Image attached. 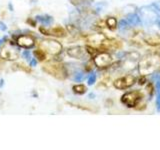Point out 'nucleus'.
I'll return each instance as SVG.
<instances>
[{
  "label": "nucleus",
  "instance_id": "nucleus-1",
  "mask_svg": "<svg viewBox=\"0 0 160 150\" xmlns=\"http://www.w3.org/2000/svg\"><path fill=\"white\" fill-rule=\"evenodd\" d=\"M40 47L44 52H47L51 55H57L62 50V45L55 40H43L40 43Z\"/></svg>",
  "mask_w": 160,
  "mask_h": 150
},
{
  "label": "nucleus",
  "instance_id": "nucleus-2",
  "mask_svg": "<svg viewBox=\"0 0 160 150\" xmlns=\"http://www.w3.org/2000/svg\"><path fill=\"white\" fill-rule=\"evenodd\" d=\"M43 70L45 72L53 75V76L57 77L59 79H63L65 76V71L64 68L60 65H45L43 67Z\"/></svg>",
  "mask_w": 160,
  "mask_h": 150
},
{
  "label": "nucleus",
  "instance_id": "nucleus-3",
  "mask_svg": "<svg viewBox=\"0 0 160 150\" xmlns=\"http://www.w3.org/2000/svg\"><path fill=\"white\" fill-rule=\"evenodd\" d=\"M17 45L19 47L25 49H30L35 45V40L30 35H20L17 37Z\"/></svg>",
  "mask_w": 160,
  "mask_h": 150
},
{
  "label": "nucleus",
  "instance_id": "nucleus-4",
  "mask_svg": "<svg viewBox=\"0 0 160 150\" xmlns=\"http://www.w3.org/2000/svg\"><path fill=\"white\" fill-rule=\"evenodd\" d=\"M139 100V94L138 92H128L123 95L122 101L127 105L128 107H133L136 105Z\"/></svg>",
  "mask_w": 160,
  "mask_h": 150
},
{
  "label": "nucleus",
  "instance_id": "nucleus-5",
  "mask_svg": "<svg viewBox=\"0 0 160 150\" xmlns=\"http://www.w3.org/2000/svg\"><path fill=\"white\" fill-rule=\"evenodd\" d=\"M1 57L6 60H16L18 58V51L12 47L6 46L2 49Z\"/></svg>",
  "mask_w": 160,
  "mask_h": 150
},
{
  "label": "nucleus",
  "instance_id": "nucleus-6",
  "mask_svg": "<svg viewBox=\"0 0 160 150\" xmlns=\"http://www.w3.org/2000/svg\"><path fill=\"white\" fill-rule=\"evenodd\" d=\"M40 32L43 33L44 35H53V36L57 37H62L66 34L65 30L61 27H55L51 29H45L44 27H40Z\"/></svg>",
  "mask_w": 160,
  "mask_h": 150
},
{
  "label": "nucleus",
  "instance_id": "nucleus-7",
  "mask_svg": "<svg viewBox=\"0 0 160 150\" xmlns=\"http://www.w3.org/2000/svg\"><path fill=\"white\" fill-rule=\"evenodd\" d=\"M69 56H71L73 58H77V59H82L84 57V55L86 54V50H84V48L76 46V47H72L68 49L67 51Z\"/></svg>",
  "mask_w": 160,
  "mask_h": 150
},
{
  "label": "nucleus",
  "instance_id": "nucleus-8",
  "mask_svg": "<svg viewBox=\"0 0 160 150\" xmlns=\"http://www.w3.org/2000/svg\"><path fill=\"white\" fill-rule=\"evenodd\" d=\"M110 56L108 54H105V53H101L99 54L98 56H96V58H95V64L97 65V66H106V65H108L110 63Z\"/></svg>",
  "mask_w": 160,
  "mask_h": 150
},
{
  "label": "nucleus",
  "instance_id": "nucleus-9",
  "mask_svg": "<svg viewBox=\"0 0 160 150\" xmlns=\"http://www.w3.org/2000/svg\"><path fill=\"white\" fill-rule=\"evenodd\" d=\"M133 82H134V78L133 77L126 76V77H122V78L118 79L116 81V83H115V86H117V85L123 83V85L121 86V89H123V88H127L129 86H131V85L133 84Z\"/></svg>",
  "mask_w": 160,
  "mask_h": 150
},
{
  "label": "nucleus",
  "instance_id": "nucleus-10",
  "mask_svg": "<svg viewBox=\"0 0 160 150\" xmlns=\"http://www.w3.org/2000/svg\"><path fill=\"white\" fill-rule=\"evenodd\" d=\"M36 19L38 20V21L41 22L44 26H48V25H50L52 22H53V18L51 16H49V15H38V16H36Z\"/></svg>",
  "mask_w": 160,
  "mask_h": 150
},
{
  "label": "nucleus",
  "instance_id": "nucleus-11",
  "mask_svg": "<svg viewBox=\"0 0 160 150\" xmlns=\"http://www.w3.org/2000/svg\"><path fill=\"white\" fill-rule=\"evenodd\" d=\"M33 55H34V57L38 60V61H43V60L45 59V52L41 49L34 50Z\"/></svg>",
  "mask_w": 160,
  "mask_h": 150
},
{
  "label": "nucleus",
  "instance_id": "nucleus-12",
  "mask_svg": "<svg viewBox=\"0 0 160 150\" xmlns=\"http://www.w3.org/2000/svg\"><path fill=\"white\" fill-rule=\"evenodd\" d=\"M73 91L77 94H83V93H85V91H86V88H85L84 85L78 84V85L73 86Z\"/></svg>",
  "mask_w": 160,
  "mask_h": 150
},
{
  "label": "nucleus",
  "instance_id": "nucleus-13",
  "mask_svg": "<svg viewBox=\"0 0 160 150\" xmlns=\"http://www.w3.org/2000/svg\"><path fill=\"white\" fill-rule=\"evenodd\" d=\"M23 57H24L25 59H26L28 62L32 59L31 55H30V51H29V50H25V51L23 52Z\"/></svg>",
  "mask_w": 160,
  "mask_h": 150
},
{
  "label": "nucleus",
  "instance_id": "nucleus-14",
  "mask_svg": "<svg viewBox=\"0 0 160 150\" xmlns=\"http://www.w3.org/2000/svg\"><path fill=\"white\" fill-rule=\"evenodd\" d=\"M95 79H96V77H95V75H94V74H92L91 76L89 77L88 83H89V84H93V83H94V81H95Z\"/></svg>",
  "mask_w": 160,
  "mask_h": 150
},
{
  "label": "nucleus",
  "instance_id": "nucleus-15",
  "mask_svg": "<svg viewBox=\"0 0 160 150\" xmlns=\"http://www.w3.org/2000/svg\"><path fill=\"white\" fill-rule=\"evenodd\" d=\"M6 29H7L6 25H5L3 22L0 21V30H2V31H5V30H6Z\"/></svg>",
  "mask_w": 160,
  "mask_h": 150
},
{
  "label": "nucleus",
  "instance_id": "nucleus-16",
  "mask_svg": "<svg viewBox=\"0 0 160 150\" xmlns=\"http://www.w3.org/2000/svg\"><path fill=\"white\" fill-rule=\"evenodd\" d=\"M36 63H37V61L36 60H35L34 58H32L31 60H30L29 61V64H30V66H35V65H36Z\"/></svg>",
  "mask_w": 160,
  "mask_h": 150
},
{
  "label": "nucleus",
  "instance_id": "nucleus-17",
  "mask_svg": "<svg viewBox=\"0 0 160 150\" xmlns=\"http://www.w3.org/2000/svg\"><path fill=\"white\" fill-rule=\"evenodd\" d=\"M5 39H6V37H4L3 39H0V50H1V48H2V45L4 43V40Z\"/></svg>",
  "mask_w": 160,
  "mask_h": 150
}]
</instances>
